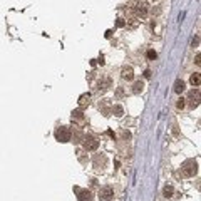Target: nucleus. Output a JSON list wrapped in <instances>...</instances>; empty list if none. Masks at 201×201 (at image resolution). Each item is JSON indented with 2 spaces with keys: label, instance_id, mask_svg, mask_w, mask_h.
<instances>
[{
  "label": "nucleus",
  "instance_id": "f257e3e1",
  "mask_svg": "<svg viewBox=\"0 0 201 201\" xmlns=\"http://www.w3.org/2000/svg\"><path fill=\"white\" fill-rule=\"evenodd\" d=\"M181 171H183L184 176L193 178L194 174L198 173V163H196L194 159H186L183 164H181Z\"/></svg>",
  "mask_w": 201,
  "mask_h": 201
},
{
  "label": "nucleus",
  "instance_id": "f03ea898",
  "mask_svg": "<svg viewBox=\"0 0 201 201\" xmlns=\"http://www.w3.org/2000/svg\"><path fill=\"white\" fill-rule=\"evenodd\" d=\"M70 129L66 126H60L57 131H55V139L59 141V142H69L70 141Z\"/></svg>",
  "mask_w": 201,
  "mask_h": 201
},
{
  "label": "nucleus",
  "instance_id": "7ed1b4c3",
  "mask_svg": "<svg viewBox=\"0 0 201 201\" xmlns=\"http://www.w3.org/2000/svg\"><path fill=\"white\" fill-rule=\"evenodd\" d=\"M147 12H149V5H147L146 0H137V2L134 3V13H136L137 17H146Z\"/></svg>",
  "mask_w": 201,
  "mask_h": 201
},
{
  "label": "nucleus",
  "instance_id": "20e7f679",
  "mask_svg": "<svg viewBox=\"0 0 201 201\" xmlns=\"http://www.w3.org/2000/svg\"><path fill=\"white\" fill-rule=\"evenodd\" d=\"M99 201H112L114 200V189L111 186H104L99 189Z\"/></svg>",
  "mask_w": 201,
  "mask_h": 201
},
{
  "label": "nucleus",
  "instance_id": "39448f33",
  "mask_svg": "<svg viewBox=\"0 0 201 201\" xmlns=\"http://www.w3.org/2000/svg\"><path fill=\"white\" fill-rule=\"evenodd\" d=\"M200 96H201V92H200V89H193L191 92L188 94V99L186 100H189V107H198L200 106Z\"/></svg>",
  "mask_w": 201,
  "mask_h": 201
},
{
  "label": "nucleus",
  "instance_id": "423d86ee",
  "mask_svg": "<svg viewBox=\"0 0 201 201\" xmlns=\"http://www.w3.org/2000/svg\"><path fill=\"white\" fill-rule=\"evenodd\" d=\"M84 147H86L87 151H96L97 147H99V141L96 139L94 136H84Z\"/></svg>",
  "mask_w": 201,
  "mask_h": 201
},
{
  "label": "nucleus",
  "instance_id": "0eeeda50",
  "mask_svg": "<svg viewBox=\"0 0 201 201\" xmlns=\"http://www.w3.org/2000/svg\"><path fill=\"white\" fill-rule=\"evenodd\" d=\"M74 191L77 193V200L79 201H91L92 200V193L89 189H80V188H74Z\"/></svg>",
  "mask_w": 201,
  "mask_h": 201
},
{
  "label": "nucleus",
  "instance_id": "6e6552de",
  "mask_svg": "<svg viewBox=\"0 0 201 201\" xmlns=\"http://www.w3.org/2000/svg\"><path fill=\"white\" fill-rule=\"evenodd\" d=\"M94 166L97 168V169H102V168L106 166V156L104 154H96L94 156Z\"/></svg>",
  "mask_w": 201,
  "mask_h": 201
},
{
  "label": "nucleus",
  "instance_id": "1a4fd4ad",
  "mask_svg": "<svg viewBox=\"0 0 201 201\" xmlns=\"http://www.w3.org/2000/svg\"><path fill=\"white\" fill-rule=\"evenodd\" d=\"M121 75H122V79H126V80H133L134 79L133 67H124V69H122V72H121Z\"/></svg>",
  "mask_w": 201,
  "mask_h": 201
},
{
  "label": "nucleus",
  "instance_id": "9d476101",
  "mask_svg": "<svg viewBox=\"0 0 201 201\" xmlns=\"http://www.w3.org/2000/svg\"><path fill=\"white\" fill-rule=\"evenodd\" d=\"M186 89V84H184V80H181V79H178L176 82H174V92L176 94H181L183 91Z\"/></svg>",
  "mask_w": 201,
  "mask_h": 201
},
{
  "label": "nucleus",
  "instance_id": "9b49d317",
  "mask_svg": "<svg viewBox=\"0 0 201 201\" xmlns=\"http://www.w3.org/2000/svg\"><path fill=\"white\" fill-rule=\"evenodd\" d=\"M89 102H91V94H89V92L82 94V96L79 97V106H80V107L89 106Z\"/></svg>",
  "mask_w": 201,
  "mask_h": 201
},
{
  "label": "nucleus",
  "instance_id": "f8f14e48",
  "mask_svg": "<svg viewBox=\"0 0 201 201\" xmlns=\"http://www.w3.org/2000/svg\"><path fill=\"white\" fill-rule=\"evenodd\" d=\"M142 91H144V82H142V80H136L134 86H133V92L139 94V92H142Z\"/></svg>",
  "mask_w": 201,
  "mask_h": 201
},
{
  "label": "nucleus",
  "instance_id": "ddd939ff",
  "mask_svg": "<svg viewBox=\"0 0 201 201\" xmlns=\"http://www.w3.org/2000/svg\"><path fill=\"white\" fill-rule=\"evenodd\" d=\"M109 107H111V104H109L107 100H102V102L99 104V109L102 111V114H104V116H109V112H111V111H109Z\"/></svg>",
  "mask_w": 201,
  "mask_h": 201
},
{
  "label": "nucleus",
  "instance_id": "4468645a",
  "mask_svg": "<svg viewBox=\"0 0 201 201\" xmlns=\"http://www.w3.org/2000/svg\"><path fill=\"white\" fill-rule=\"evenodd\" d=\"M189 82L193 84L194 87H198L201 84V75H200V72H194L193 75H191V79H189Z\"/></svg>",
  "mask_w": 201,
  "mask_h": 201
},
{
  "label": "nucleus",
  "instance_id": "2eb2a0df",
  "mask_svg": "<svg viewBox=\"0 0 201 201\" xmlns=\"http://www.w3.org/2000/svg\"><path fill=\"white\" fill-rule=\"evenodd\" d=\"M72 119L82 122V121H84V112H82L80 109H75V111H72Z\"/></svg>",
  "mask_w": 201,
  "mask_h": 201
},
{
  "label": "nucleus",
  "instance_id": "dca6fc26",
  "mask_svg": "<svg viewBox=\"0 0 201 201\" xmlns=\"http://www.w3.org/2000/svg\"><path fill=\"white\" fill-rule=\"evenodd\" d=\"M163 193H164V198H171V196H173V193H174L173 186H171V184H166V186H164V191H163Z\"/></svg>",
  "mask_w": 201,
  "mask_h": 201
},
{
  "label": "nucleus",
  "instance_id": "f3484780",
  "mask_svg": "<svg viewBox=\"0 0 201 201\" xmlns=\"http://www.w3.org/2000/svg\"><path fill=\"white\" fill-rule=\"evenodd\" d=\"M112 112L116 114L117 117H121V116H122V112H124V111H122V106H119V104H116V106H112Z\"/></svg>",
  "mask_w": 201,
  "mask_h": 201
},
{
  "label": "nucleus",
  "instance_id": "a211bd4d",
  "mask_svg": "<svg viewBox=\"0 0 201 201\" xmlns=\"http://www.w3.org/2000/svg\"><path fill=\"white\" fill-rule=\"evenodd\" d=\"M146 55H147V59H149V60H154V59H156V52H154V50H147Z\"/></svg>",
  "mask_w": 201,
  "mask_h": 201
},
{
  "label": "nucleus",
  "instance_id": "6ab92c4d",
  "mask_svg": "<svg viewBox=\"0 0 201 201\" xmlns=\"http://www.w3.org/2000/svg\"><path fill=\"white\" fill-rule=\"evenodd\" d=\"M184 104H186V102H184V99H179L176 106H178V109H183V107H184Z\"/></svg>",
  "mask_w": 201,
  "mask_h": 201
},
{
  "label": "nucleus",
  "instance_id": "aec40b11",
  "mask_svg": "<svg viewBox=\"0 0 201 201\" xmlns=\"http://www.w3.org/2000/svg\"><path fill=\"white\" fill-rule=\"evenodd\" d=\"M124 24H126V22L122 19H117V27H124Z\"/></svg>",
  "mask_w": 201,
  "mask_h": 201
},
{
  "label": "nucleus",
  "instance_id": "412c9836",
  "mask_svg": "<svg viewBox=\"0 0 201 201\" xmlns=\"http://www.w3.org/2000/svg\"><path fill=\"white\" fill-rule=\"evenodd\" d=\"M144 77H146V79H149V77H151V70H149V69L144 72Z\"/></svg>",
  "mask_w": 201,
  "mask_h": 201
},
{
  "label": "nucleus",
  "instance_id": "4be33fe9",
  "mask_svg": "<svg viewBox=\"0 0 201 201\" xmlns=\"http://www.w3.org/2000/svg\"><path fill=\"white\" fill-rule=\"evenodd\" d=\"M97 62H99V64H100V66H102V64H104V57H102V55H100V57H99V59H97Z\"/></svg>",
  "mask_w": 201,
  "mask_h": 201
},
{
  "label": "nucleus",
  "instance_id": "5701e85b",
  "mask_svg": "<svg viewBox=\"0 0 201 201\" xmlns=\"http://www.w3.org/2000/svg\"><path fill=\"white\" fill-rule=\"evenodd\" d=\"M107 136H111V137H116V134H114L112 131H107Z\"/></svg>",
  "mask_w": 201,
  "mask_h": 201
},
{
  "label": "nucleus",
  "instance_id": "b1692460",
  "mask_svg": "<svg viewBox=\"0 0 201 201\" xmlns=\"http://www.w3.org/2000/svg\"><path fill=\"white\" fill-rule=\"evenodd\" d=\"M122 136H124L126 139H129V137H131V134H129V133H126V131H124V134H122Z\"/></svg>",
  "mask_w": 201,
  "mask_h": 201
}]
</instances>
